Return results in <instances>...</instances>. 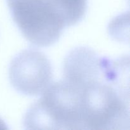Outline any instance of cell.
<instances>
[{
  "label": "cell",
  "instance_id": "cell-5",
  "mask_svg": "<svg viewBox=\"0 0 130 130\" xmlns=\"http://www.w3.org/2000/svg\"><path fill=\"white\" fill-rule=\"evenodd\" d=\"M8 129V128L7 126H6V123L3 121V119H1V118H0V130Z\"/></svg>",
  "mask_w": 130,
  "mask_h": 130
},
{
  "label": "cell",
  "instance_id": "cell-3",
  "mask_svg": "<svg viewBox=\"0 0 130 130\" xmlns=\"http://www.w3.org/2000/svg\"><path fill=\"white\" fill-rule=\"evenodd\" d=\"M9 79L11 86L20 93L30 96L41 95L52 83V63L40 51L25 50L10 62Z\"/></svg>",
  "mask_w": 130,
  "mask_h": 130
},
{
  "label": "cell",
  "instance_id": "cell-2",
  "mask_svg": "<svg viewBox=\"0 0 130 130\" xmlns=\"http://www.w3.org/2000/svg\"><path fill=\"white\" fill-rule=\"evenodd\" d=\"M11 17L33 45L48 47L58 41L65 25L47 0H6Z\"/></svg>",
  "mask_w": 130,
  "mask_h": 130
},
{
  "label": "cell",
  "instance_id": "cell-1",
  "mask_svg": "<svg viewBox=\"0 0 130 130\" xmlns=\"http://www.w3.org/2000/svg\"><path fill=\"white\" fill-rule=\"evenodd\" d=\"M41 95L25 114V129H83L76 86L62 79L51 84Z\"/></svg>",
  "mask_w": 130,
  "mask_h": 130
},
{
  "label": "cell",
  "instance_id": "cell-4",
  "mask_svg": "<svg viewBox=\"0 0 130 130\" xmlns=\"http://www.w3.org/2000/svg\"><path fill=\"white\" fill-rule=\"evenodd\" d=\"M65 27L81 21L87 10V0H47Z\"/></svg>",
  "mask_w": 130,
  "mask_h": 130
}]
</instances>
